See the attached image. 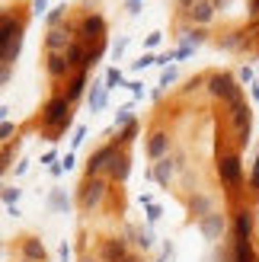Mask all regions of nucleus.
Segmentation results:
<instances>
[{"label": "nucleus", "mask_w": 259, "mask_h": 262, "mask_svg": "<svg viewBox=\"0 0 259 262\" xmlns=\"http://www.w3.org/2000/svg\"><path fill=\"white\" fill-rule=\"evenodd\" d=\"M71 106H74V102H71L68 96H51V99L45 102V109H42V125H45V131H48V141H58L64 131L71 128V122H74Z\"/></svg>", "instance_id": "obj_1"}, {"label": "nucleus", "mask_w": 259, "mask_h": 262, "mask_svg": "<svg viewBox=\"0 0 259 262\" xmlns=\"http://www.w3.org/2000/svg\"><path fill=\"white\" fill-rule=\"evenodd\" d=\"M227 119H230V125H234L237 147H247V144H250V131H253V112H250L247 96L237 99V102H230V106H227Z\"/></svg>", "instance_id": "obj_2"}, {"label": "nucleus", "mask_w": 259, "mask_h": 262, "mask_svg": "<svg viewBox=\"0 0 259 262\" xmlns=\"http://www.w3.org/2000/svg\"><path fill=\"white\" fill-rule=\"evenodd\" d=\"M218 176L227 186L230 195H237L240 189V179H243V163H240V154L237 150H218Z\"/></svg>", "instance_id": "obj_3"}, {"label": "nucleus", "mask_w": 259, "mask_h": 262, "mask_svg": "<svg viewBox=\"0 0 259 262\" xmlns=\"http://www.w3.org/2000/svg\"><path fill=\"white\" fill-rule=\"evenodd\" d=\"M208 90H211V96H214V99H221V102H224V106H230V102L243 99V90H240V83H237L230 74H211V77H208Z\"/></svg>", "instance_id": "obj_4"}, {"label": "nucleus", "mask_w": 259, "mask_h": 262, "mask_svg": "<svg viewBox=\"0 0 259 262\" xmlns=\"http://www.w3.org/2000/svg\"><path fill=\"white\" fill-rule=\"evenodd\" d=\"M102 199H106V179L102 176H87L83 186H80V195H77L80 208L83 211H93V208L102 205Z\"/></svg>", "instance_id": "obj_5"}, {"label": "nucleus", "mask_w": 259, "mask_h": 262, "mask_svg": "<svg viewBox=\"0 0 259 262\" xmlns=\"http://www.w3.org/2000/svg\"><path fill=\"white\" fill-rule=\"evenodd\" d=\"M115 154H119V144H115V141H112V144H102V147L87 160V176H99L102 169L109 173V166H112V160H115Z\"/></svg>", "instance_id": "obj_6"}, {"label": "nucleus", "mask_w": 259, "mask_h": 262, "mask_svg": "<svg viewBox=\"0 0 259 262\" xmlns=\"http://www.w3.org/2000/svg\"><path fill=\"white\" fill-rule=\"evenodd\" d=\"M199 230H202V237H205V240L218 243V240L224 237V230H227V221H224V214L211 211L208 217H202V221H199Z\"/></svg>", "instance_id": "obj_7"}, {"label": "nucleus", "mask_w": 259, "mask_h": 262, "mask_svg": "<svg viewBox=\"0 0 259 262\" xmlns=\"http://www.w3.org/2000/svg\"><path fill=\"white\" fill-rule=\"evenodd\" d=\"M183 157H163V160H157V166H154V179L160 182V186H170L176 169H183Z\"/></svg>", "instance_id": "obj_8"}, {"label": "nucleus", "mask_w": 259, "mask_h": 262, "mask_svg": "<svg viewBox=\"0 0 259 262\" xmlns=\"http://www.w3.org/2000/svg\"><path fill=\"white\" fill-rule=\"evenodd\" d=\"M102 32H106L102 16H99V13H90V16H83L80 29H77V42H87V38H106Z\"/></svg>", "instance_id": "obj_9"}, {"label": "nucleus", "mask_w": 259, "mask_h": 262, "mask_svg": "<svg viewBox=\"0 0 259 262\" xmlns=\"http://www.w3.org/2000/svg\"><path fill=\"white\" fill-rule=\"evenodd\" d=\"M128 256V240L125 237H112V240H106L102 243V262H125Z\"/></svg>", "instance_id": "obj_10"}, {"label": "nucleus", "mask_w": 259, "mask_h": 262, "mask_svg": "<svg viewBox=\"0 0 259 262\" xmlns=\"http://www.w3.org/2000/svg\"><path fill=\"white\" fill-rule=\"evenodd\" d=\"M234 240H253V211L240 208L234 217Z\"/></svg>", "instance_id": "obj_11"}, {"label": "nucleus", "mask_w": 259, "mask_h": 262, "mask_svg": "<svg viewBox=\"0 0 259 262\" xmlns=\"http://www.w3.org/2000/svg\"><path fill=\"white\" fill-rule=\"evenodd\" d=\"M68 64H71V71H87V61H90V51L83 48V42H74L68 51Z\"/></svg>", "instance_id": "obj_12"}, {"label": "nucleus", "mask_w": 259, "mask_h": 262, "mask_svg": "<svg viewBox=\"0 0 259 262\" xmlns=\"http://www.w3.org/2000/svg\"><path fill=\"white\" fill-rule=\"evenodd\" d=\"M23 259L26 262H45V243L38 237H26L23 240Z\"/></svg>", "instance_id": "obj_13"}, {"label": "nucleus", "mask_w": 259, "mask_h": 262, "mask_svg": "<svg viewBox=\"0 0 259 262\" xmlns=\"http://www.w3.org/2000/svg\"><path fill=\"white\" fill-rule=\"evenodd\" d=\"M189 19L199 23V26H208L214 19V4H211V0H202V4L189 7Z\"/></svg>", "instance_id": "obj_14"}, {"label": "nucleus", "mask_w": 259, "mask_h": 262, "mask_svg": "<svg viewBox=\"0 0 259 262\" xmlns=\"http://www.w3.org/2000/svg\"><path fill=\"white\" fill-rule=\"evenodd\" d=\"M166 147H170V138H166L163 131H154L150 141H147V157H150V160H163Z\"/></svg>", "instance_id": "obj_15"}, {"label": "nucleus", "mask_w": 259, "mask_h": 262, "mask_svg": "<svg viewBox=\"0 0 259 262\" xmlns=\"http://www.w3.org/2000/svg\"><path fill=\"white\" fill-rule=\"evenodd\" d=\"M128 173H132V160H128L125 154H115V160H112V166H109V179H112V182H125Z\"/></svg>", "instance_id": "obj_16"}, {"label": "nucleus", "mask_w": 259, "mask_h": 262, "mask_svg": "<svg viewBox=\"0 0 259 262\" xmlns=\"http://www.w3.org/2000/svg\"><path fill=\"white\" fill-rule=\"evenodd\" d=\"M214 202H211V195H205V192H199V195H192V202H189V208H192V214H196L199 221L202 217H208L214 208H211Z\"/></svg>", "instance_id": "obj_17"}, {"label": "nucleus", "mask_w": 259, "mask_h": 262, "mask_svg": "<svg viewBox=\"0 0 259 262\" xmlns=\"http://www.w3.org/2000/svg\"><path fill=\"white\" fill-rule=\"evenodd\" d=\"M45 68H48V77H64L71 71V64H68V55H48V61H45Z\"/></svg>", "instance_id": "obj_18"}, {"label": "nucleus", "mask_w": 259, "mask_h": 262, "mask_svg": "<svg viewBox=\"0 0 259 262\" xmlns=\"http://www.w3.org/2000/svg\"><path fill=\"white\" fill-rule=\"evenodd\" d=\"M234 259L237 262H259L256 250H253V240H234Z\"/></svg>", "instance_id": "obj_19"}, {"label": "nucleus", "mask_w": 259, "mask_h": 262, "mask_svg": "<svg viewBox=\"0 0 259 262\" xmlns=\"http://www.w3.org/2000/svg\"><path fill=\"white\" fill-rule=\"evenodd\" d=\"M83 90H87V71H77V74H74V80H71V86H68V93H64V96H68L71 102H77V99L83 96Z\"/></svg>", "instance_id": "obj_20"}, {"label": "nucleus", "mask_w": 259, "mask_h": 262, "mask_svg": "<svg viewBox=\"0 0 259 262\" xmlns=\"http://www.w3.org/2000/svg\"><path fill=\"white\" fill-rule=\"evenodd\" d=\"M125 233H128V237H135L132 243L138 246V250H150V246H154V233H150V230H144V227H141V230H132V227H128Z\"/></svg>", "instance_id": "obj_21"}, {"label": "nucleus", "mask_w": 259, "mask_h": 262, "mask_svg": "<svg viewBox=\"0 0 259 262\" xmlns=\"http://www.w3.org/2000/svg\"><path fill=\"white\" fill-rule=\"evenodd\" d=\"M102 102H106V83H93V90H90V109L99 112Z\"/></svg>", "instance_id": "obj_22"}, {"label": "nucleus", "mask_w": 259, "mask_h": 262, "mask_svg": "<svg viewBox=\"0 0 259 262\" xmlns=\"http://www.w3.org/2000/svg\"><path fill=\"white\" fill-rule=\"evenodd\" d=\"M138 138V122H132V125H125V131L119 138H115V144H119V147H128V144H132Z\"/></svg>", "instance_id": "obj_23"}, {"label": "nucleus", "mask_w": 259, "mask_h": 262, "mask_svg": "<svg viewBox=\"0 0 259 262\" xmlns=\"http://www.w3.org/2000/svg\"><path fill=\"white\" fill-rule=\"evenodd\" d=\"M132 122H135V115H132V102H128V106H122L119 112H115V125L125 128V125H132Z\"/></svg>", "instance_id": "obj_24"}, {"label": "nucleus", "mask_w": 259, "mask_h": 262, "mask_svg": "<svg viewBox=\"0 0 259 262\" xmlns=\"http://www.w3.org/2000/svg\"><path fill=\"white\" fill-rule=\"evenodd\" d=\"M112 86H125V74H122L119 68H112V71L106 74V90H112Z\"/></svg>", "instance_id": "obj_25"}, {"label": "nucleus", "mask_w": 259, "mask_h": 262, "mask_svg": "<svg viewBox=\"0 0 259 262\" xmlns=\"http://www.w3.org/2000/svg\"><path fill=\"white\" fill-rule=\"evenodd\" d=\"M240 42H243V32H230V35H224V38H221V48L234 51V48H240Z\"/></svg>", "instance_id": "obj_26"}, {"label": "nucleus", "mask_w": 259, "mask_h": 262, "mask_svg": "<svg viewBox=\"0 0 259 262\" xmlns=\"http://www.w3.org/2000/svg\"><path fill=\"white\" fill-rule=\"evenodd\" d=\"M141 202L147 205V221H150V224H154V221L160 217V205H154V199H150V195H141Z\"/></svg>", "instance_id": "obj_27"}, {"label": "nucleus", "mask_w": 259, "mask_h": 262, "mask_svg": "<svg viewBox=\"0 0 259 262\" xmlns=\"http://www.w3.org/2000/svg\"><path fill=\"white\" fill-rule=\"evenodd\" d=\"M214 262H237L234 259V246H221V250L214 253Z\"/></svg>", "instance_id": "obj_28"}, {"label": "nucleus", "mask_w": 259, "mask_h": 262, "mask_svg": "<svg viewBox=\"0 0 259 262\" xmlns=\"http://www.w3.org/2000/svg\"><path fill=\"white\" fill-rule=\"evenodd\" d=\"M19 199V189H13V186H7L4 189V202H7V208H13V202Z\"/></svg>", "instance_id": "obj_29"}, {"label": "nucleus", "mask_w": 259, "mask_h": 262, "mask_svg": "<svg viewBox=\"0 0 259 262\" xmlns=\"http://www.w3.org/2000/svg\"><path fill=\"white\" fill-rule=\"evenodd\" d=\"M154 61H157V58H154V55H141V58L135 61V71H144V68H150Z\"/></svg>", "instance_id": "obj_30"}, {"label": "nucleus", "mask_w": 259, "mask_h": 262, "mask_svg": "<svg viewBox=\"0 0 259 262\" xmlns=\"http://www.w3.org/2000/svg\"><path fill=\"white\" fill-rule=\"evenodd\" d=\"M250 186H253V192H259V157H256V166H253V176H250Z\"/></svg>", "instance_id": "obj_31"}, {"label": "nucleus", "mask_w": 259, "mask_h": 262, "mask_svg": "<svg viewBox=\"0 0 259 262\" xmlns=\"http://www.w3.org/2000/svg\"><path fill=\"white\" fill-rule=\"evenodd\" d=\"M125 48H128V38H119V42L112 45V55H115V58H122V51H125Z\"/></svg>", "instance_id": "obj_32"}, {"label": "nucleus", "mask_w": 259, "mask_h": 262, "mask_svg": "<svg viewBox=\"0 0 259 262\" xmlns=\"http://www.w3.org/2000/svg\"><path fill=\"white\" fill-rule=\"evenodd\" d=\"M173 80H176V71L170 68V71H163V77H160V86H170Z\"/></svg>", "instance_id": "obj_33"}, {"label": "nucleus", "mask_w": 259, "mask_h": 262, "mask_svg": "<svg viewBox=\"0 0 259 262\" xmlns=\"http://www.w3.org/2000/svg\"><path fill=\"white\" fill-rule=\"evenodd\" d=\"M202 83H205V77H192V80H189V83H186L183 90H186V93H192V90H199Z\"/></svg>", "instance_id": "obj_34"}, {"label": "nucleus", "mask_w": 259, "mask_h": 262, "mask_svg": "<svg viewBox=\"0 0 259 262\" xmlns=\"http://www.w3.org/2000/svg\"><path fill=\"white\" fill-rule=\"evenodd\" d=\"M45 7H48V0H35V4H32V13H35V16H42Z\"/></svg>", "instance_id": "obj_35"}, {"label": "nucleus", "mask_w": 259, "mask_h": 262, "mask_svg": "<svg viewBox=\"0 0 259 262\" xmlns=\"http://www.w3.org/2000/svg\"><path fill=\"white\" fill-rule=\"evenodd\" d=\"M61 10H64V7H58V10H51V13H48V23H51V29H55V23L61 19Z\"/></svg>", "instance_id": "obj_36"}, {"label": "nucleus", "mask_w": 259, "mask_h": 262, "mask_svg": "<svg viewBox=\"0 0 259 262\" xmlns=\"http://www.w3.org/2000/svg\"><path fill=\"white\" fill-rule=\"evenodd\" d=\"M240 80L250 83V80H253V68H240Z\"/></svg>", "instance_id": "obj_37"}, {"label": "nucleus", "mask_w": 259, "mask_h": 262, "mask_svg": "<svg viewBox=\"0 0 259 262\" xmlns=\"http://www.w3.org/2000/svg\"><path fill=\"white\" fill-rule=\"evenodd\" d=\"M128 86H132L135 96H144V83H128Z\"/></svg>", "instance_id": "obj_38"}, {"label": "nucleus", "mask_w": 259, "mask_h": 262, "mask_svg": "<svg viewBox=\"0 0 259 262\" xmlns=\"http://www.w3.org/2000/svg\"><path fill=\"white\" fill-rule=\"evenodd\" d=\"M0 131H4V141H10V135H13V125H10V122H4V128H0Z\"/></svg>", "instance_id": "obj_39"}, {"label": "nucleus", "mask_w": 259, "mask_h": 262, "mask_svg": "<svg viewBox=\"0 0 259 262\" xmlns=\"http://www.w3.org/2000/svg\"><path fill=\"white\" fill-rule=\"evenodd\" d=\"M83 138H87V131H83V128H77V131H74V144H80Z\"/></svg>", "instance_id": "obj_40"}, {"label": "nucleus", "mask_w": 259, "mask_h": 262, "mask_svg": "<svg viewBox=\"0 0 259 262\" xmlns=\"http://www.w3.org/2000/svg\"><path fill=\"white\" fill-rule=\"evenodd\" d=\"M61 259H64V262L71 259V246H68V243H61Z\"/></svg>", "instance_id": "obj_41"}, {"label": "nucleus", "mask_w": 259, "mask_h": 262, "mask_svg": "<svg viewBox=\"0 0 259 262\" xmlns=\"http://www.w3.org/2000/svg\"><path fill=\"white\" fill-rule=\"evenodd\" d=\"M160 42V32H154V35H147V48H154V45H157Z\"/></svg>", "instance_id": "obj_42"}, {"label": "nucleus", "mask_w": 259, "mask_h": 262, "mask_svg": "<svg viewBox=\"0 0 259 262\" xmlns=\"http://www.w3.org/2000/svg\"><path fill=\"white\" fill-rule=\"evenodd\" d=\"M211 4H214V10H218V7H224V4H227V0H211Z\"/></svg>", "instance_id": "obj_43"}, {"label": "nucleus", "mask_w": 259, "mask_h": 262, "mask_svg": "<svg viewBox=\"0 0 259 262\" xmlns=\"http://www.w3.org/2000/svg\"><path fill=\"white\" fill-rule=\"evenodd\" d=\"M125 262H141V259H138V256H128V259H125Z\"/></svg>", "instance_id": "obj_44"}, {"label": "nucleus", "mask_w": 259, "mask_h": 262, "mask_svg": "<svg viewBox=\"0 0 259 262\" xmlns=\"http://www.w3.org/2000/svg\"><path fill=\"white\" fill-rule=\"evenodd\" d=\"M80 262H99V259H90V256H87V259H80Z\"/></svg>", "instance_id": "obj_45"}]
</instances>
